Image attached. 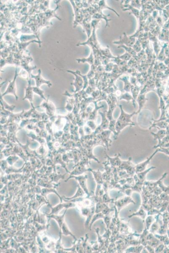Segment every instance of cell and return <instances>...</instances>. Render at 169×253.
<instances>
[{
  "label": "cell",
  "mask_w": 169,
  "mask_h": 253,
  "mask_svg": "<svg viewBox=\"0 0 169 253\" xmlns=\"http://www.w3.org/2000/svg\"><path fill=\"white\" fill-rule=\"evenodd\" d=\"M121 108V114L120 116L118 118L116 125L115 129L117 132V134L120 132L121 130L125 127L128 125H135L134 123L131 120V118L133 115L136 114L134 113L131 114H127L124 112L123 109V107L121 105H119Z\"/></svg>",
  "instance_id": "6da1fadb"
},
{
  "label": "cell",
  "mask_w": 169,
  "mask_h": 253,
  "mask_svg": "<svg viewBox=\"0 0 169 253\" xmlns=\"http://www.w3.org/2000/svg\"><path fill=\"white\" fill-rule=\"evenodd\" d=\"M130 203H132L135 204V203L134 201L132 200V199L130 197H125L123 198L120 199L119 200L115 202V205L116 207H117L119 211L121 209L126 206L128 204Z\"/></svg>",
  "instance_id": "7a4b0ae2"
},
{
  "label": "cell",
  "mask_w": 169,
  "mask_h": 253,
  "mask_svg": "<svg viewBox=\"0 0 169 253\" xmlns=\"http://www.w3.org/2000/svg\"><path fill=\"white\" fill-rule=\"evenodd\" d=\"M158 152V150H157L156 151H155V152L152 154V155H151L150 157L148 158L146 160L143 162H141V163H140L139 164L136 165V166H135V171H136V173H137L141 172H142L146 170V167L148 166V164H149L150 162L151 161V159H152L153 157L155 155V154H156V153L157 152Z\"/></svg>",
  "instance_id": "3957f363"
},
{
  "label": "cell",
  "mask_w": 169,
  "mask_h": 253,
  "mask_svg": "<svg viewBox=\"0 0 169 253\" xmlns=\"http://www.w3.org/2000/svg\"><path fill=\"white\" fill-rule=\"evenodd\" d=\"M41 70L39 69L38 70V74L37 75H33L31 74L32 77L35 79V81H36L37 87H39L41 85L43 84H47L48 86L50 87L52 85L51 83L49 81H47L43 79L42 76H41Z\"/></svg>",
  "instance_id": "277c9868"
},
{
  "label": "cell",
  "mask_w": 169,
  "mask_h": 253,
  "mask_svg": "<svg viewBox=\"0 0 169 253\" xmlns=\"http://www.w3.org/2000/svg\"><path fill=\"white\" fill-rule=\"evenodd\" d=\"M17 76V69H16V70L14 80L12 82H10V85H9L7 90H6V92H5L4 94L3 95H5L6 94H8V93H13L17 97V96H16L15 94V81Z\"/></svg>",
  "instance_id": "5b68a950"
},
{
  "label": "cell",
  "mask_w": 169,
  "mask_h": 253,
  "mask_svg": "<svg viewBox=\"0 0 169 253\" xmlns=\"http://www.w3.org/2000/svg\"><path fill=\"white\" fill-rule=\"evenodd\" d=\"M155 168H156V167L152 166V167H151V168H149L146 170L144 171H143L141 172L137 173L136 175H137V177H138L140 182H141L143 183H144V182L146 181V176L147 175V173L149 172L152 170L154 169Z\"/></svg>",
  "instance_id": "8992f818"
},
{
  "label": "cell",
  "mask_w": 169,
  "mask_h": 253,
  "mask_svg": "<svg viewBox=\"0 0 169 253\" xmlns=\"http://www.w3.org/2000/svg\"><path fill=\"white\" fill-rule=\"evenodd\" d=\"M159 214L157 216V218H156V222H154V223H153V224H152L151 226L150 227V229H149V232H150L151 233H153V234H155V233L156 232H157V231H158L159 229V227H159V222H158V217Z\"/></svg>",
  "instance_id": "52a82bcc"
},
{
  "label": "cell",
  "mask_w": 169,
  "mask_h": 253,
  "mask_svg": "<svg viewBox=\"0 0 169 253\" xmlns=\"http://www.w3.org/2000/svg\"><path fill=\"white\" fill-rule=\"evenodd\" d=\"M139 216V217L144 220V219L146 218V213L145 210L141 206V207L140 208V209L138 211L136 212L135 213L132 214L131 215L128 216V217L130 218L132 216Z\"/></svg>",
  "instance_id": "ba28073f"
},
{
  "label": "cell",
  "mask_w": 169,
  "mask_h": 253,
  "mask_svg": "<svg viewBox=\"0 0 169 253\" xmlns=\"http://www.w3.org/2000/svg\"><path fill=\"white\" fill-rule=\"evenodd\" d=\"M156 238L158 239L160 242L163 243L165 246H168L169 245V238L167 235H155Z\"/></svg>",
  "instance_id": "9c48e42d"
},
{
  "label": "cell",
  "mask_w": 169,
  "mask_h": 253,
  "mask_svg": "<svg viewBox=\"0 0 169 253\" xmlns=\"http://www.w3.org/2000/svg\"><path fill=\"white\" fill-rule=\"evenodd\" d=\"M161 215L162 217V221L163 225L168 228V225L169 223V213L167 211H166L163 212V214H161Z\"/></svg>",
  "instance_id": "30bf717a"
},
{
  "label": "cell",
  "mask_w": 169,
  "mask_h": 253,
  "mask_svg": "<svg viewBox=\"0 0 169 253\" xmlns=\"http://www.w3.org/2000/svg\"><path fill=\"white\" fill-rule=\"evenodd\" d=\"M155 220V218L152 215L148 216L147 218H145V228L147 230H149Z\"/></svg>",
  "instance_id": "8fae6325"
},
{
  "label": "cell",
  "mask_w": 169,
  "mask_h": 253,
  "mask_svg": "<svg viewBox=\"0 0 169 253\" xmlns=\"http://www.w3.org/2000/svg\"><path fill=\"white\" fill-rule=\"evenodd\" d=\"M161 180L159 182V184L158 186L161 189L162 191V192H165V193H168L169 194V186H166L164 185L163 183V181Z\"/></svg>",
  "instance_id": "7c38bea8"
},
{
  "label": "cell",
  "mask_w": 169,
  "mask_h": 253,
  "mask_svg": "<svg viewBox=\"0 0 169 253\" xmlns=\"http://www.w3.org/2000/svg\"><path fill=\"white\" fill-rule=\"evenodd\" d=\"M165 245L162 243L159 245L157 247H156V249H155V253H161L162 252L163 250L165 249Z\"/></svg>",
  "instance_id": "4fadbf2b"
},
{
  "label": "cell",
  "mask_w": 169,
  "mask_h": 253,
  "mask_svg": "<svg viewBox=\"0 0 169 253\" xmlns=\"http://www.w3.org/2000/svg\"><path fill=\"white\" fill-rule=\"evenodd\" d=\"M102 200L103 202H105V203H106V202H110L112 201V199L110 198V197L109 196L108 194L107 193H106V194H104V195H103L102 197Z\"/></svg>",
  "instance_id": "5bb4252c"
},
{
  "label": "cell",
  "mask_w": 169,
  "mask_h": 253,
  "mask_svg": "<svg viewBox=\"0 0 169 253\" xmlns=\"http://www.w3.org/2000/svg\"><path fill=\"white\" fill-rule=\"evenodd\" d=\"M104 222L106 224V227L107 228H109L110 226V222H111V218L108 215H106L104 216Z\"/></svg>",
  "instance_id": "9a60e30c"
},
{
  "label": "cell",
  "mask_w": 169,
  "mask_h": 253,
  "mask_svg": "<svg viewBox=\"0 0 169 253\" xmlns=\"http://www.w3.org/2000/svg\"><path fill=\"white\" fill-rule=\"evenodd\" d=\"M167 236H168V238H169V229H167Z\"/></svg>",
  "instance_id": "2e32d148"
},
{
  "label": "cell",
  "mask_w": 169,
  "mask_h": 253,
  "mask_svg": "<svg viewBox=\"0 0 169 253\" xmlns=\"http://www.w3.org/2000/svg\"><path fill=\"white\" fill-rule=\"evenodd\" d=\"M166 211H167L169 213V205H168V207H167V210H166Z\"/></svg>",
  "instance_id": "e0dca14e"
},
{
  "label": "cell",
  "mask_w": 169,
  "mask_h": 253,
  "mask_svg": "<svg viewBox=\"0 0 169 253\" xmlns=\"http://www.w3.org/2000/svg\"><path fill=\"white\" fill-rule=\"evenodd\" d=\"M168 228L169 229V223H168Z\"/></svg>",
  "instance_id": "ac0fdd59"
},
{
  "label": "cell",
  "mask_w": 169,
  "mask_h": 253,
  "mask_svg": "<svg viewBox=\"0 0 169 253\" xmlns=\"http://www.w3.org/2000/svg\"><path fill=\"white\" fill-rule=\"evenodd\" d=\"M168 248L169 249V245H168Z\"/></svg>",
  "instance_id": "d6986e66"
}]
</instances>
